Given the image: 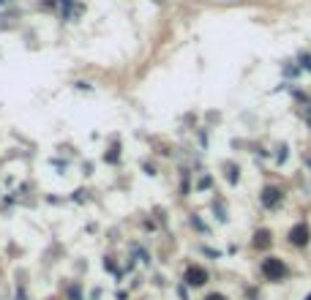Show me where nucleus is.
<instances>
[{
	"mask_svg": "<svg viewBox=\"0 0 311 300\" xmlns=\"http://www.w3.org/2000/svg\"><path fill=\"white\" fill-rule=\"evenodd\" d=\"M273 243V232L270 230H257L254 232V248H268Z\"/></svg>",
	"mask_w": 311,
	"mask_h": 300,
	"instance_id": "39448f33",
	"label": "nucleus"
},
{
	"mask_svg": "<svg viewBox=\"0 0 311 300\" xmlns=\"http://www.w3.org/2000/svg\"><path fill=\"white\" fill-rule=\"evenodd\" d=\"M0 3H8V0H0Z\"/></svg>",
	"mask_w": 311,
	"mask_h": 300,
	"instance_id": "9d476101",
	"label": "nucleus"
},
{
	"mask_svg": "<svg viewBox=\"0 0 311 300\" xmlns=\"http://www.w3.org/2000/svg\"><path fill=\"white\" fill-rule=\"evenodd\" d=\"M207 270L202 265H188L186 267V276H183V281L188 284V287H205L207 284Z\"/></svg>",
	"mask_w": 311,
	"mask_h": 300,
	"instance_id": "7ed1b4c3",
	"label": "nucleus"
},
{
	"mask_svg": "<svg viewBox=\"0 0 311 300\" xmlns=\"http://www.w3.org/2000/svg\"><path fill=\"white\" fill-rule=\"evenodd\" d=\"M259 200H262L265 207H278V202H281V189H276V186H265Z\"/></svg>",
	"mask_w": 311,
	"mask_h": 300,
	"instance_id": "20e7f679",
	"label": "nucleus"
},
{
	"mask_svg": "<svg viewBox=\"0 0 311 300\" xmlns=\"http://www.w3.org/2000/svg\"><path fill=\"white\" fill-rule=\"evenodd\" d=\"M289 246H298V248H306L309 246V240H311V227L306 221H300V224H295L292 230H289Z\"/></svg>",
	"mask_w": 311,
	"mask_h": 300,
	"instance_id": "f03ea898",
	"label": "nucleus"
},
{
	"mask_svg": "<svg viewBox=\"0 0 311 300\" xmlns=\"http://www.w3.org/2000/svg\"><path fill=\"white\" fill-rule=\"evenodd\" d=\"M205 300H227V298H224V295H218V292H210Z\"/></svg>",
	"mask_w": 311,
	"mask_h": 300,
	"instance_id": "0eeeda50",
	"label": "nucleus"
},
{
	"mask_svg": "<svg viewBox=\"0 0 311 300\" xmlns=\"http://www.w3.org/2000/svg\"><path fill=\"white\" fill-rule=\"evenodd\" d=\"M306 300H311V295H306Z\"/></svg>",
	"mask_w": 311,
	"mask_h": 300,
	"instance_id": "1a4fd4ad",
	"label": "nucleus"
},
{
	"mask_svg": "<svg viewBox=\"0 0 311 300\" xmlns=\"http://www.w3.org/2000/svg\"><path fill=\"white\" fill-rule=\"evenodd\" d=\"M262 276L268 278V281L278 284L289 276V265L281 257H268V259H262Z\"/></svg>",
	"mask_w": 311,
	"mask_h": 300,
	"instance_id": "f257e3e1",
	"label": "nucleus"
},
{
	"mask_svg": "<svg viewBox=\"0 0 311 300\" xmlns=\"http://www.w3.org/2000/svg\"><path fill=\"white\" fill-rule=\"evenodd\" d=\"M303 63H306V68H311V58L309 55H303Z\"/></svg>",
	"mask_w": 311,
	"mask_h": 300,
	"instance_id": "6e6552de",
	"label": "nucleus"
},
{
	"mask_svg": "<svg viewBox=\"0 0 311 300\" xmlns=\"http://www.w3.org/2000/svg\"><path fill=\"white\" fill-rule=\"evenodd\" d=\"M118 159H120V147L118 145L109 147V153H104V161H109V164H118Z\"/></svg>",
	"mask_w": 311,
	"mask_h": 300,
	"instance_id": "423d86ee",
	"label": "nucleus"
}]
</instances>
